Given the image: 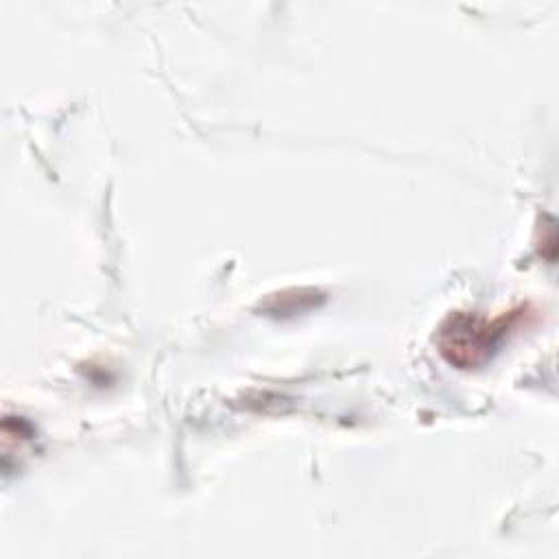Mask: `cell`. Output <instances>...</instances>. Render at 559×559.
Returning a JSON list of instances; mask_svg holds the SVG:
<instances>
[{"label":"cell","mask_w":559,"mask_h":559,"mask_svg":"<svg viewBox=\"0 0 559 559\" xmlns=\"http://www.w3.org/2000/svg\"><path fill=\"white\" fill-rule=\"evenodd\" d=\"M526 314L524 308H515L487 319L478 312H450L435 336V345L443 360L456 369H476L485 365L502 345V341L515 330Z\"/></svg>","instance_id":"1"}]
</instances>
